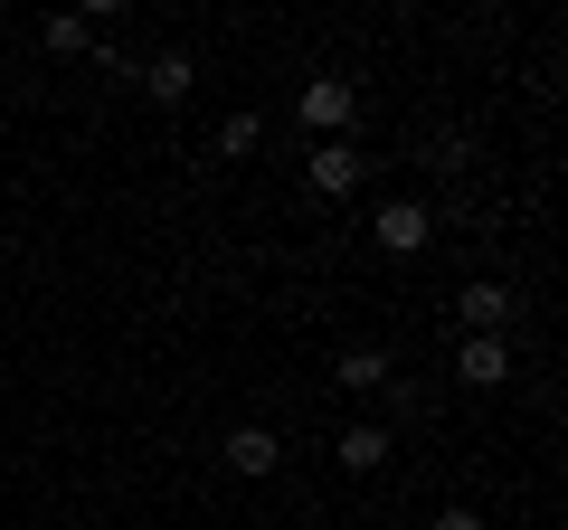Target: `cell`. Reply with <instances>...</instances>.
<instances>
[{
	"mask_svg": "<svg viewBox=\"0 0 568 530\" xmlns=\"http://www.w3.org/2000/svg\"><path fill=\"white\" fill-rule=\"evenodd\" d=\"M436 530H484V521H474V502H446V511H436Z\"/></svg>",
	"mask_w": 568,
	"mask_h": 530,
	"instance_id": "7c38bea8",
	"label": "cell"
},
{
	"mask_svg": "<svg viewBox=\"0 0 568 530\" xmlns=\"http://www.w3.org/2000/svg\"><path fill=\"white\" fill-rule=\"evenodd\" d=\"M219 455H227V473H246V483H265V473L284 465V436H275V427H237V436H227Z\"/></svg>",
	"mask_w": 568,
	"mask_h": 530,
	"instance_id": "277c9868",
	"label": "cell"
},
{
	"mask_svg": "<svg viewBox=\"0 0 568 530\" xmlns=\"http://www.w3.org/2000/svg\"><path fill=\"white\" fill-rule=\"evenodd\" d=\"M294 114H304L313 133H323V143H342V123L361 114V85H351V77H313L304 95H294Z\"/></svg>",
	"mask_w": 568,
	"mask_h": 530,
	"instance_id": "7a4b0ae2",
	"label": "cell"
},
{
	"mask_svg": "<svg viewBox=\"0 0 568 530\" xmlns=\"http://www.w3.org/2000/svg\"><path fill=\"white\" fill-rule=\"evenodd\" d=\"M342 465H351V473H379V465H388V427H351V436H342Z\"/></svg>",
	"mask_w": 568,
	"mask_h": 530,
	"instance_id": "9c48e42d",
	"label": "cell"
},
{
	"mask_svg": "<svg viewBox=\"0 0 568 530\" xmlns=\"http://www.w3.org/2000/svg\"><path fill=\"white\" fill-rule=\"evenodd\" d=\"M304 181L323 190V200H351V190H361V152H351V143H323V152L304 162Z\"/></svg>",
	"mask_w": 568,
	"mask_h": 530,
	"instance_id": "8992f818",
	"label": "cell"
},
{
	"mask_svg": "<svg viewBox=\"0 0 568 530\" xmlns=\"http://www.w3.org/2000/svg\"><path fill=\"white\" fill-rule=\"evenodd\" d=\"M455 379L465 388H503L511 379V342H465L455 350Z\"/></svg>",
	"mask_w": 568,
	"mask_h": 530,
	"instance_id": "52a82bcc",
	"label": "cell"
},
{
	"mask_svg": "<svg viewBox=\"0 0 568 530\" xmlns=\"http://www.w3.org/2000/svg\"><path fill=\"white\" fill-rule=\"evenodd\" d=\"M256 143H265V114H227L219 123V162H246Z\"/></svg>",
	"mask_w": 568,
	"mask_h": 530,
	"instance_id": "30bf717a",
	"label": "cell"
},
{
	"mask_svg": "<svg viewBox=\"0 0 568 530\" xmlns=\"http://www.w3.org/2000/svg\"><path fill=\"white\" fill-rule=\"evenodd\" d=\"M342 388H361V398H369V388H388V350H379V342H369V350H342Z\"/></svg>",
	"mask_w": 568,
	"mask_h": 530,
	"instance_id": "ba28073f",
	"label": "cell"
},
{
	"mask_svg": "<svg viewBox=\"0 0 568 530\" xmlns=\"http://www.w3.org/2000/svg\"><path fill=\"white\" fill-rule=\"evenodd\" d=\"M85 29H95L85 10H58V20H39V39L58 48V58H77V48H85Z\"/></svg>",
	"mask_w": 568,
	"mask_h": 530,
	"instance_id": "8fae6325",
	"label": "cell"
},
{
	"mask_svg": "<svg viewBox=\"0 0 568 530\" xmlns=\"http://www.w3.org/2000/svg\"><path fill=\"white\" fill-rule=\"evenodd\" d=\"M369 237H379L388 256H417V246L436 237V208H426V200H388L379 218H369Z\"/></svg>",
	"mask_w": 568,
	"mask_h": 530,
	"instance_id": "3957f363",
	"label": "cell"
},
{
	"mask_svg": "<svg viewBox=\"0 0 568 530\" xmlns=\"http://www.w3.org/2000/svg\"><path fill=\"white\" fill-rule=\"evenodd\" d=\"M455 323H465V342H511V323H521V304H511V285H493V275H474V285L455 294Z\"/></svg>",
	"mask_w": 568,
	"mask_h": 530,
	"instance_id": "6da1fadb",
	"label": "cell"
},
{
	"mask_svg": "<svg viewBox=\"0 0 568 530\" xmlns=\"http://www.w3.org/2000/svg\"><path fill=\"white\" fill-rule=\"evenodd\" d=\"M190 85H200V58L190 48H162V58L142 67V95L152 104H190Z\"/></svg>",
	"mask_w": 568,
	"mask_h": 530,
	"instance_id": "5b68a950",
	"label": "cell"
}]
</instances>
